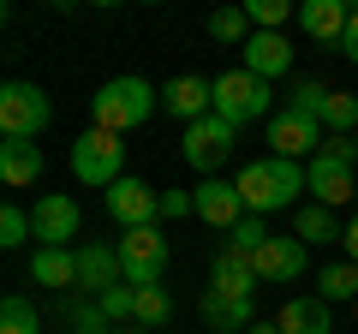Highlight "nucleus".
<instances>
[{
	"instance_id": "nucleus-16",
	"label": "nucleus",
	"mask_w": 358,
	"mask_h": 334,
	"mask_svg": "<svg viewBox=\"0 0 358 334\" xmlns=\"http://www.w3.org/2000/svg\"><path fill=\"white\" fill-rule=\"evenodd\" d=\"M245 72H257L263 84H275V78L293 72V48H287L281 30H257V36L245 42Z\"/></svg>"
},
{
	"instance_id": "nucleus-36",
	"label": "nucleus",
	"mask_w": 358,
	"mask_h": 334,
	"mask_svg": "<svg viewBox=\"0 0 358 334\" xmlns=\"http://www.w3.org/2000/svg\"><path fill=\"white\" fill-rule=\"evenodd\" d=\"M341 48H346V60L358 66V6H352V18H346V36H341Z\"/></svg>"
},
{
	"instance_id": "nucleus-1",
	"label": "nucleus",
	"mask_w": 358,
	"mask_h": 334,
	"mask_svg": "<svg viewBox=\"0 0 358 334\" xmlns=\"http://www.w3.org/2000/svg\"><path fill=\"white\" fill-rule=\"evenodd\" d=\"M233 185H239V197H245V209H251V215H275V209H287L299 191H310V185H305V167L287 161V155L245 161Z\"/></svg>"
},
{
	"instance_id": "nucleus-15",
	"label": "nucleus",
	"mask_w": 358,
	"mask_h": 334,
	"mask_svg": "<svg viewBox=\"0 0 358 334\" xmlns=\"http://www.w3.org/2000/svg\"><path fill=\"white\" fill-rule=\"evenodd\" d=\"M209 281H215V293H233V298H251L257 286V257L251 251H233V245H221L215 263H209Z\"/></svg>"
},
{
	"instance_id": "nucleus-28",
	"label": "nucleus",
	"mask_w": 358,
	"mask_h": 334,
	"mask_svg": "<svg viewBox=\"0 0 358 334\" xmlns=\"http://www.w3.org/2000/svg\"><path fill=\"white\" fill-rule=\"evenodd\" d=\"M209 36H215V42H251V18H245V6H221V13L209 18Z\"/></svg>"
},
{
	"instance_id": "nucleus-13",
	"label": "nucleus",
	"mask_w": 358,
	"mask_h": 334,
	"mask_svg": "<svg viewBox=\"0 0 358 334\" xmlns=\"http://www.w3.org/2000/svg\"><path fill=\"white\" fill-rule=\"evenodd\" d=\"M192 197H197V215L209 221L215 233H233L251 209H245V197H239V185H227V180H203V185H192Z\"/></svg>"
},
{
	"instance_id": "nucleus-29",
	"label": "nucleus",
	"mask_w": 358,
	"mask_h": 334,
	"mask_svg": "<svg viewBox=\"0 0 358 334\" xmlns=\"http://www.w3.org/2000/svg\"><path fill=\"white\" fill-rule=\"evenodd\" d=\"M322 102H329V84H317V78H299V84H293V102H287V108H299V114H310V119L322 126Z\"/></svg>"
},
{
	"instance_id": "nucleus-32",
	"label": "nucleus",
	"mask_w": 358,
	"mask_h": 334,
	"mask_svg": "<svg viewBox=\"0 0 358 334\" xmlns=\"http://www.w3.org/2000/svg\"><path fill=\"white\" fill-rule=\"evenodd\" d=\"M245 18H251L257 30H281L287 18H293V6H287V0H251V6H245Z\"/></svg>"
},
{
	"instance_id": "nucleus-20",
	"label": "nucleus",
	"mask_w": 358,
	"mask_h": 334,
	"mask_svg": "<svg viewBox=\"0 0 358 334\" xmlns=\"http://www.w3.org/2000/svg\"><path fill=\"white\" fill-rule=\"evenodd\" d=\"M0 180L13 185V191L36 185V180H42V143H30V138H6V143H0Z\"/></svg>"
},
{
	"instance_id": "nucleus-34",
	"label": "nucleus",
	"mask_w": 358,
	"mask_h": 334,
	"mask_svg": "<svg viewBox=\"0 0 358 334\" xmlns=\"http://www.w3.org/2000/svg\"><path fill=\"white\" fill-rule=\"evenodd\" d=\"M72 334H108V317H102L96 298H84V305L72 310Z\"/></svg>"
},
{
	"instance_id": "nucleus-11",
	"label": "nucleus",
	"mask_w": 358,
	"mask_h": 334,
	"mask_svg": "<svg viewBox=\"0 0 358 334\" xmlns=\"http://www.w3.org/2000/svg\"><path fill=\"white\" fill-rule=\"evenodd\" d=\"M268 143H275V155L299 161V155L322 150V126L310 114H299V108H275V114H268Z\"/></svg>"
},
{
	"instance_id": "nucleus-25",
	"label": "nucleus",
	"mask_w": 358,
	"mask_h": 334,
	"mask_svg": "<svg viewBox=\"0 0 358 334\" xmlns=\"http://www.w3.org/2000/svg\"><path fill=\"white\" fill-rule=\"evenodd\" d=\"M317 298H358V263H322L317 275Z\"/></svg>"
},
{
	"instance_id": "nucleus-10",
	"label": "nucleus",
	"mask_w": 358,
	"mask_h": 334,
	"mask_svg": "<svg viewBox=\"0 0 358 334\" xmlns=\"http://www.w3.org/2000/svg\"><path fill=\"white\" fill-rule=\"evenodd\" d=\"M108 215H114L126 233H138V227H155V221H162V197H155L150 185L138 180V173H126L120 185H108Z\"/></svg>"
},
{
	"instance_id": "nucleus-17",
	"label": "nucleus",
	"mask_w": 358,
	"mask_h": 334,
	"mask_svg": "<svg viewBox=\"0 0 358 334\" xmlns=\"http://www.w3.org/2000/svg\"><path fill=\"white\" fill-rule=\"evenodd\" d=\"M305 275V239H275L268 233V245L257 251V281H299Z\"/></svg>"
},
{
	"instance_id": "nucleus-38",
	"label": "nucleus",
	"mask_w": 358,
	"mask_h": 334,
	"mask_svg": "<svg viewBox=\"0 0 358 334\" xmlns=\"http://www.w3.org/2000/svg\"><path fill=\"white\" fill-rule=\"evenodd\" d=\"M245 334H281V328H275V322H251Z\"/></svg>"
},
{
	"instance_id": "nucleus-5",
	"label": "nucleus",
	"mask_w": 358,
	"mask_h": 334,
	"mask_svg": "<svg viewBox=\"0 0 358 334\" xmlns=\"http://www.w3.org/2000/svg\"><path fill=\"white\" fill-rule=\"evenodd\" d=\"M268 108H275V84H263L257 72H221L215 78V114L227 119V126H251V119H268Z\"/></svg>"
},
{
	"instance_id": "nucleus-39",
	"label": "nucleus",
	"mask_w": 358,
	"mask_h": 334,
	"mask_svg": "<svg viewBox=\"0 0 358 334\" xmlns=\"http://www.w3.org/2000/svg\"><path fill=\"white\" fill-rule=\"evenodd\" d=\"M352 310H358V298H352Z\"/></svg>"
},
{
	"instance_id": "nucleus-21",
	"label": "nucleus",
	"mask_w": 358,
	"mask_h": 334,
	"mask_svg": "<svg viewBox=\"0 0 358 334\" xmlns=\"http://www.w3.org/2000/svg\"><path fill=\"white\" fill-rule=\"evenodd\" d=\"M346 18H352L346 0H305V6H299V24H305V36H317V42H341Z\"/></svg>"
},
{
	"instance_id": "nucleus-3",
	"label": "nucleus",
	"mask_w": 358,
	"mask_h": 334,
	"mask_svg": "<svg viewBox=\"0 0 358 334\" xmlns=\"http://www.w3.org/2000/svg\"><path fill=\"white\" fill-rule=\"evenodd\" d=\"M358 143L352 138H329L317 155H310V167H305V185H310V197H317L322 209H334V203H352L358 197Z\"/></svg>"
},
{
	"instance_id": "nucleus-41",
	"label": "nucleus",
	"mask_w": 358,
	"mask_h": 334,
	"mask_svg": "<svg viewBox=\"0 0 358 334\" xmlns=\"http://www.w3.org/2000/svg\"><path fill=\"white\" fill-rule=\"evenodd\" d=\"M126 334H131V328H126Z\"/></svg>"
},
{
	"instance_id": "nucleus-14",
	"label": "nucleus",
	"mask_w": 358,
	"mask_h": 334,
	"mask_svg": "<svg viewBox=\"0 0 358 334\" xmlns=\"http://www.w3.org/2000/svg\"><path fill=\"white\" fill-rule=\"evenodd\" d=\"M126 275H120V251L114 245H96V239H84L78 245V286H84L90 298H102L108 286H120Z\"/></svg>"
},
{
	"instance_id": "nucleus-18",
	"label": "nucleus",
	"mask_w": 358,
	"mask_h": 334,
	"mask_svg": "<svg viewBox=\"0 0 358 334\" xmlns=\"http://www.w3.org/2000/svg\"><path fill=\"white\" fill-rule=\"evenodd\" d=\"M197 317H203L209 334H245L251 328V298H233V293H215V286H209V293L197 298Z\"/></svg>"
},
{
	"instance_id": "nucleus-24",
	"label": "nucleus",
	"mask_w": 358,
	"mask_h": 334,
	"mask_svg": "<svg viewBox=\"0 0 358 334\" xmlns=\"http://www.w3.org/2000/svg\"><path fill=\"white\" fill-rule=\"evenodd\" d=\"M167 317H173V298H167V286H138L131 322H138V328H167Z\"/></svg>"
},
{
	"instance_id": "nucleus-19",
	"label": "nucleus",
	"mask_w": 358,
	"mask_h": 334,
	"mask_svg": "<svg viewBox=\"0 0 358 334\" xmlns=\"http://www.w3.org/2000/svg\"><path fill=\"white\" fill-rule=\"evenodd\" d=\"M275 328H281V334H334V310H329V298L305 293V298H287V305H281Z\"/></svg>"
},
{
	"instance_id": "nucleus-9",
	"label": "nucleus",
	"mask_w": 358,
	"mask_h": 334,
	"mask_svg": "<svg viewBox=\"0 0 358 334\" xmlns=\"http://www.w3.org/2000/svg\"><path fill=\"white\" fill-rule=\"evenodd\" d=\"M30 227H36V239L54 245V251H78L84 215H78V203L66 191H48V197H36V209H30Z\"/></svg>"
},
{
	"instance_id": "nucleus-6",
	"label": "nucleus",
	"mask_w": 358,
	"mask_h": 334,
	"mask_svg": "<svg viewBox=\"0 0 358 334\" xmlns=\"http://www.w3.org/2000/svg\"><path fill=\"white\" fill-rule=\"evenodd\" d=\"M72 173L84 185H120V180H126V143H120L114 131L90 126L84 138L72 143Z\"/></svg>"
},
{
	"instance_id": "nucleus-12",
	"label": "nucleus",
	"mask_w": 358,
	"mask_h": 334,
	"mask_svg": "<svg viewBox=\"0 0 358 334\" xmlns=\"http://www.w3.org/2000/svg\"><path fill=\"white\" fill-rule=\"evenodd\" d=\"M162 108L173 119H185V126H197V119L215 114V78H192V72H179L162 84Z\"/></svg>"
},
{
	"instance_id": "nucleus-33",
	"label": "nucleus",
	"mask_w": 358,
	"mask_h": 334,
	"mask_svg": "<svg viewBox=\"0 0 358 334\" xmlns=\"http://www.w3.org/2000/svg\"><path fill=\"white\" fill-rule=\"evenodd\" d=\"M30 233H36V227H30V215H24L18 203H6V209H0V245H24Z\"/></svg>"
},
{
	"instance_id": "nucleus-30",
	"label": "nucleus",
	"mask_w": 358,
	"mask_h": 334,
	"mask_svg": "<svg viewBox=\"0 0 358 334\" xmlns=\"http://www.w3.org/2000/svg\"><path fill=\"white\" fill-rule=\"evenodd\" d=\"M96 305H102V317H108V322H131V305H138V286H131V281H120V286H108V293L96 298Z\"/></svg>"
},
{
	"instance_id": "nucleus-22",
	"label": "nucleus",
	"mask_w": 358,
	"mask_h": 334,
	"mask_svg": "<svg viewBox=\"0 0 358 334\" xmlns=\"http://www.w3.org/2000/svg\"><path fill=\"white\" fill-rule=\"evenodd\" d=\"M30 281H36V286H78V251L36 245V257H30Z\"/></svg>"
},
{
	"instance_id": "nucleus-7",
	"label": "nucleus",
	"mask_w": 358,
	"mask_h": 334,
	"mask_svg": "<svg viewBox=\"0 0 358 334\" xmlns=\"http://www.w3.org/2000/svg\"><path fill=\"white\" fill-rule=\"evenodd\" d=\"M120 275L131 286H162V269H167V239L162 227H138V233H120Z\"/></svg>"
},
{
	"instance_id": "nucleus-27",
	"label": "nucleus",
	"mask_w": 358,
	"mask_h": 334,
	"mask_svg": "<svg viewBox=\"0 0 358 334\" xmlns=\"http://www.w3.org/2000/svg\"><path fill=\"white\" fill-rule=\"evenodd\" d=\"M0 334H42V317H36V305L13 293L6 305H0Z\"/></svg>"
},
{
	"instance_id": "nucleus-40",
	"label": "nucleus",
	"mask_w": 358,
	"mask_h": 334,
	"mask_svg": "<svg viewBox=\"0 0 358 334\" xmlns=\"http://www.w3.org/2000/svg\"><path fill=\"white\" fill-rule=\"evenodd\" d=\"M352 203H358V197H352Z\"/></svg>"
},
{
	"instance_id": "nucleus-2",
	"label": "nucleus",
	"mask_w": 358,
	"mask_h": 334,
	"mask_svg": "<svg viewBox=\"0 0 358 334\" xmlns=\"http://www.w3.org/2000/svg\"><path fill=\"white\" fill-rule=\"evenodd\" d=\"M162 108V90H155L150 78H108L102 90L90 96V119H96V131H131V126H143V119Z\"/></svg>"
},
{
	"instance_id": "nucleus-37",
	"label": "nucleus",
	"mask_w": 358,
	"mask_h": 334,
	"mask_svg": "<svg viewBox=\"0 0 358 334\" xmlns=\"http://www.w3.org/2000/svg\"><path fill=\"white\" fill-rule=\"evenodd\" d=\"M341 245H346V263H358V215L346 221V233H341Z\"/></svg>"
},
{
	"instance_id": "nucleus-31",
	"label": "nucleus",
	"mask_w": 358,
	"mask_h": 334,
	"mask_svg": "<svg viewBox=\"0 0 358 334\" xmlns=\"http://www.w3.org/2000/svg\"><path fill=\"white\" fill-rule=\"evenodd\" d=\"M227 245H233V251H251V257H257V251L268 245V227H263V215H245L239 227L227 233Z\"/></svg>"
},
{
	"instance_id": "nucleus-23",
	"label": "nucleus",
	"mask_w": 358,
	"mask_h": 334,
	"mask_svg": "<svg viewBox=\"0 0 358 334\" xmlns=\"http://www.w3.org/2000/svg\"><path fill=\"white\" fill-rule=\"evenodd\" d=\"M341 221H334V209H322V203H305L293 215V239H305V245H329V239H341Z\"/></svg>"
},
{
	"instance_id": "nucleus-8",
	"label": "nucleus",
	"mask_w": 358,
	"mask_h": 334,
	"mask_svg": "<svg viewBox=\"0 0 358 334\" xmlns=\"http://www.w3.org/2000/svg\"><path fill=\"white\" fill-rule=\"evenodd\" d=\"M233 131L239 126H227L221 114H209V119H197V126H185L179 150H185V161H192L203 180H215V167H227V155H233Z\"/></svg>"
},
{
	"instance_id": "nucleus-35",
	"label": "nucleus",
	"mask_w": 358,
	"mask_h": 334,
	"mask_svg": "<svg viewBox=\"0 0 358 334\" xmlns=\"http://www.w3.org/2000/svg\"><path fill=\"white\" fill-rule=\"evenodd\" d=\"M197 215V197L192 191H162V221H185Z\"/></svg>"
},
{
	"instance_id": "nucleus-4",
	"label": "nucleus",
	"mask_w": 358,
	"mask_h": 334,
	"mask_svg": "<svg viewBox=\"0 0 358 334\" xmlns=\"http://www.w3.org/2000/svg\"><path fill=\"white\" fill-rule=\"evenodd\" d=\"M48 119H54V102H48L42 84H24V78L0 84V138H30L36 143L48 131Z\"/></svg>"
},
{
	"instance_id": "nucleus-26",
	"label": "nucleus",
	"mask_w": 358,
	"mask_h": 334,
	"mask_svg": "<svg viewBox=\"0 0 358 334\" xmlns=\"http://www.w3.org/2000/svg\"><path fill=\"white\" fill-rule=\"evenodd\" d=\"M322 126H329L334 138H352V126H358V96L329 90V102H322Z\"/></svg>"
}]
</instances>
